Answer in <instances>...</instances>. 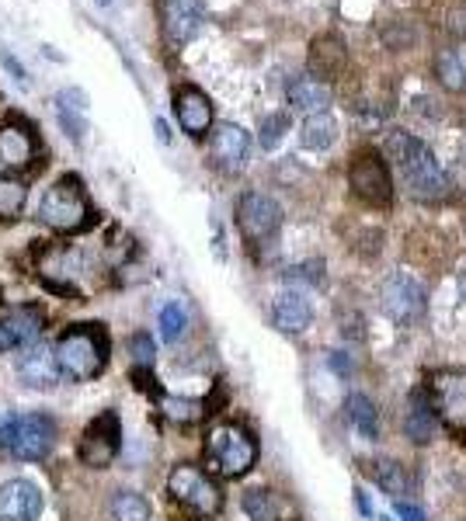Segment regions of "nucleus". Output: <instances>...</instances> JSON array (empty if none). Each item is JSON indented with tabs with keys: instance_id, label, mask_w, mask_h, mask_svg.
<instances>
[{
	"instance_id": "obj_1",
	"label": "nucleus",
	"mask_w": 466,
	"mask_h": 521,
	"mask_svg": "<svg viewBox=\"0 0 466 521\" xmlns=\"http://www.w3.org/2000/svg\"><path fill=\"white\" fill-rule=\"evenodd\" d=\"M387 153L390 160L400 167L407 181V192L421 202H435V198L449 195V174L442 171V164L435 160V153L421 143L411 132H390L387 139Z\"/></svg>"
},
{
	"instance_id": "obj_2",
	"label": "nucleus",
	"mask_w": 466,
	"mask_h": 521,
	"mask_svg": "<svg viewBox=\"0 0 466 521\" xmlns=\"http://www.w3.org/2000/svg\"><path fill=\"white\" fill-rule=\"evenodd\" d=\"M53 355L60 376L74 379V383H91L108 365V337L101 324H74L60 334Z\"/></svg>"
},
{
	"instance_id": "obj_3",
	"label": "nucleus",
	"mask_w": 466,
	"mask_h": 521,
	"mask_svg": "<svg viewBox=\"0 0 466 521\" xmlns=\"http://www.w3.org/2000/svg\"><path fill=\"white\" fill-rule=\"evenodd\" d=\"M39 219L53 233H80L94 223V209L87 202L84 181L77 174H63L56 185L46 188L39 202Z\"/></svg>"
},
{
	"instance_id": "obj_4",
	"label": "nucleus",
	"mask_w": 466,
	"mask_h": 521,
	"mask_svg": "<svg viewBox=\"0 0 466 521\" xmlns=\"http://www.w3.org/2000/svg\"><path fill=\"white\" fill-rule=\"evenodd\" d=\"M56 421L49 414H4L0 417V449L18 462H39L56 445Z\"/></svg>"
},
{
	"instance_id": "obj_5",
	"label": "nucleus",
	"mask_w": 466,
	"mask_h": 521,
	"mask_svg": "<svg viewBox=\"0 0 466 521\" xmlns=\"http://www.w3.org/2000/svg\"><path fill=\"white\" fill-rule=\"evenodd\" d=\"M206 459L213 473L237 480V476L251 473L254 462H258V442L244 424L223 421L206 435Z\"/></svg>"
},
{
	"instance_id": "obj_6",
	"label": "nucleus",
	"mask_w": 466,
	"mask_h": 521,
	"mask_svg": "<svg viewBox=\"0 0 466 521\" xmlns=\"http://www.w3.org/2000/svg\"><path fill=\"white\" fill-rule=\"evenodd\" d=\"M167 494L185 511H192L195 518H216L223 511V490L216 487V480L206 469L192 466V462H181V466L171 469Z\"/></svg>"
},
{
	"instance_id": "obj_7",
	"label": "nucleus",
	"mask_w": 466,
	"mask_h": 521,
	"mask_svg": "<svg viewBox=\"0 0 466 521\" xmlns=\"http://www.w3.org/2000/svg\"><path fill=\"white\" fill-rule=\"evenodd\" d=\"M428 407L446 428L466 435V369H439L428 376Z\"/></svg>"
},
{
	"instance_id": "obj_8",
	"label": "nucleus",
	"mask_w": 466,
	"mask_h": 521,
	"mask_svg": "<svg viewBox=\"0 0 466 521\" xmlns=\"http://www.w3.org/2000/svg\"><path fill=\"white\" fill-rule=\"evenodd\" d=\"M122 449V421L115 410H101L91 424L84 428L77 445V456L87 469H105Z\"/></svg>"
},
{
	"instance_id": "obj_9",
	"label": "nucleus",
	"mask_w": 466,
	"mask_h": 521,
	"mask_svg": "<svg viewBox=\"0 0 466 521\" xmlns=\"http://www.w3.org/2000/svg\"><path fill=\"white\" fill-rule=\"evenodd\" d=\"M348 181H352L355 195L369 205H390L393 202V178L390 164L383 160V153L362 150L355 153L352 167H348Z\"/></svg>"
},
{
	"instance_id": "obj_10",
	"label": "nucleus",
	"mask_w": 466,
	"mask_h": 521,
	"mask_svg": "<svg viewBox=\"0 0 466 521\" xmlns=\"http://www.w3.org/2000/svg\"><path fill=\"white\" fill-rule=\"evenodd\" d=\"M237 226L247 244H268L282 226V205L272 195L247 192L237 202Z\"/></svg>"
},
{
	"instance_id": "obj_11",
	"label": "nucleus",
	"mask_w": 466,
	"mask_h": 521,
	"mask_svg": "<svg viewBox=\"0 0 466 521\" xmlns=\"http://www.w3.org/2000/svg\"><path fill=\"white\" fill-rule=\"evenodd\" d=\"M383 313L393 320V324H418L425 317V289L414 282L404 271H393V275L383 282Z\"/></svg>"
},
{
	"instance_id": "obj_12",
	"label": "nucleus",
	"mask_w": 466,
	"mask_h": 521,
	"mask_svg": "<svg viewBox=\"0 0 466 521\" xmlns=\"http://www.w3.org/2000/svg\"><path fill=\"white\" fill-rule=\"evenodd\" d=\"M42 327H46V317H42L39 306H7L0 313V355L35 344Z\"/></svg>"
},
{
	"instance_id": "obj_13",
	"label": "nucleus",
	"mask_w": 466,
	"mask_h": 521,
	"mask_svg": "<svg viewBox=\"0 0 466 521\" xmlns=\"http://www.w3.org/2000/svg\"><path fill=\"white\" fill-rule=\"evenodd\" d=\"M35 153H39V143H35V129L28 122L11 119L0 126V171H25L35 160Z\"/></svg>"
},
{
	"instance_id": "obj_14",
	"label": "nucleus",
	"mask_w": 466,
	"mask_h": 521,
	"mask_svg": "<svg viewBox=\"0 0 466 521\" xmlns=\"http://www.w3.org/2000/svg\"><path fill=\"white\" fill-rule=\"evenodd\" d=\"M174 115H178V126L192 139H202L213 129V101L195 84H181L174 91Z\"/></svg>"
},
{
	"instance_id": "obj_15",
	"label": "nucleus",
	"mask_w": 466,
	"mask_h": 521,
	"mask_svg": "<svg viewBox=\"0 0 466 521\" xmlns=\"http://www.w3.org/2000/svg\"><path fill=\"white\" fill-rule=\"evenodd\" d=\"M209 132H213V136H209L213 164L220 167V171H227V174L244 171L247 153H251V136H247L240 126H233V122H223V126H216Z\"/></svg>"
},
{
	"instance_id": "obj_16",
	"label": "nucleus",
	"mask_w": 466,
	"mask_h": 521,
	"mask_svg": "<svg viewBox=\"0 0 466 521\" xmlns=\"http://www.w3.org/2000/svg\"><path fill=\"white\" fill-rule=\"evenodd\" d=\"M18 379H21V386H28V390H53V386L60 383V365H56L53 348H49V344H39V341L21 348Z\"/></svg>"
},
{
	"instance_id": "obj_17",
	"label": "nucleus",
	"mask_w": 466,
	"mask_h": 521,
	"mask_svg": "<svg viewBox=\"0 0 466 521\" xmlns=\"http://www.w3.org/2000/svg\"><path fill=\"white\" fill-rule=\"evenodd\" d=\"M42 515V490L32 480L0 483V521H39Z\"/></svg>"
},
{
	"instance_id": "obj_18",
	"label": "nucleus",
	"mask_w": 466,
	"mask_h": 521,
	"mask_svg": "<svg viewBox=\"0 0 466 521\" xmlns=\"http://www.w3.org/2000/svg\"><path fill=\"white\" fill-rule=\"evenodd\" d=\"M160 14H164V35L171 46H188L199 35L202 21H206L202 0H164Z\"/></svg>"
},
{
	"instance_id": "obj_19",
	"label": "nucleus",
	"mask_w": 466,
	"mask_h": 521,
	"mask_svg": "<svg viewBox=\"0 0 466 521\" xmlns=\"http://www.w3.org/2000/svg\"><path fill=\"white\" fill-rule=\"evenodd\" d=\"M348 63V49L338 35H320V39L310 42V73H317V80H334L345 73Z\"/></svg>"
},
{
	"instance_id": "obj_20",
	"label": "nucleus",
	"mask_w": 466,
	"mask_h": 521,
	"mask_svg": "<svg viewBox=\"0 0 466 521\" xmlns=\"http://www.w3.org/2000/svg\"><path fill=\"white\" fill-rule=\"evenodd\" d=\"M272 320L279 330L286 334H303L313 320V310H310V299L296 289H282L275 296V306H272Z\"/></svg>"
},
{
	"instance_id": "obj_21",
	"label": "nucleus",
	"mask_w": 466,
	"mask_h": 521,
	"mask_svg": "<svg viewBox=\"0 0 466 521\" xmlns=\"http://www.w3.org/2000/svg\"><path fill=\"white\" fill-rule=\"evenodd\" d=\"M286 101L296 112L320 115L331 105V91H327V84H320L317 77H293L286 84Z\"/></svg>"
},
{
	"instance_id": "obj_22",
	"label": "nucleus",
	"mask_w": 466,
	"mask_h": 521,
	"mask_svg": "<svg viewBox=\"0 0 466 521\" xmlns=\"http://www.w3.org/2000/svg\"><path fill=\"white\" fill-rule=\"evenodd\" d=\"M84 108H87V94L77 91V87H67V91L56 94V115H60V126L74 143L84 139V129H87Z\"/></svg>"
},
{
	"instance_id": "obj_23",
	"label": "nucleus",
	"mask_w": 466,
	"mask_h": 521,
	"mask_svg": "<svg viewBox=\"0 0 466 521\" xmlns=\"http://www.w3.org/2000/svg\"><path fill=\"white\" fill-rule=\"evenodd\" d=\"M404 428H407V435H411V442H418V445L432 442V435H435V414H432V407H428V396L425 393H414L411 414H407Z\"/></svg>"
},
{
	"instance_id": "obj_24",
	"label": "nucleus",
	"mask_w": 466,
	"mask_h": 521,
	"mask_svg": "<svg viewBox=\"0 0 466 521\" xmlns=\"http://www.w3.org/2000/svg\"><path fill=\"white\" fill-rule=\"evenodd\" d=\"M244 511L251 521H279L286 515V504H282V497L275 490H247Z\"/></svg>"
},
{
	"instance_id": "obj_25",
	"label": "nucleus",
	"mask_w": 466,
	"mask_h": 521,
	"mask_svg": "<svg viewBox=\"0 0 466 521\" xmlns=\"http://www.w3.org/2000/svg\"><path fill=\"white\" fill-rule=\"evenodd\" d=\"M300 139L307 150H327V146L338 139V122H334L327 112L307 115V122H303V129H300Z\"/></svg>"
},
{
	"instance_id": "obj_26",
	"label": "nucleus",
	"mask_w": 466,
	"mask_h": 521,
	"mask_svg": "<svg viewBox=\"0 0 466 521\" xmlns=\"http://www.w3.org/2000/svg\"><path fill=\"white\" fill-rule=\"evenodd\" d=\"M115 521H150V501L136 490H119V494L108 501Z\"/></svg>"
},
{
	"instance_id": "obj_27",
	"label": "nucleus",
	"mask_w": 466,
	"mask_h": 521,
	"mask_svg": "<svg viewBox=\"0 0 466 521\" xmlns=\"http://www.w3.org/2000/svg\"><path fill=\"white\" fill-rule=\"evenodd\" d=\"M28 185L18 174H0V219H18L25 209Z\"/></svg>"
},
{
	"instance_id": "obj_28",
	"label": "nucleus",
	"mask_w": 466,
	"mask_h": 521,
	"mask_svg": "<svg viewBox=\"0 0 466 521\" xmlns=\"http://www.w3.org/2000/svg\"><path fill=\"white\" fill-rule=\"evenodd\" d=\"M345 410H348V421H352L355 428L362 431V435L376 438V431H380V417H376V407H373V400H369V396L352 393V396H348V403H345Z\"/></svg>"
},
{
	"instance_id": "obj_29",
	"label": "nucleus",
	"mask_w": 466,
	"mask_h": 521,
	"mask_svg": "<svg viewBox=\"0 0 466 521\" xmlns=\"http://www.w3.org/2000/svg\"><path fill=\"white\" fill-rule=\"evenodd\" d=\"M157 393V400H160V410H164L171 421H178V424H192V421H199L202 414H206V403L202 400H185V396H167V393Z\"/></svg>"
},
{
	"instance_id": "obj_30",
	"label": "nucleus",
	"mask_w": 466,
	"mask_h": 521,
	"mask_svg": "<svg viewBox=\"0 0 466 521\" xmlns=\"http://www.w3.org/2000/svg\"><path fill=\"white\" fill-rule=\"evenodd\" d=\"M435 77H439L442 87H449V91H466V66L453 49H442V53L435 56Z\"/></svg>"
},
{
	"instance_id": "obj_31",
	"label": "nucleus",
	"mask_w": 466,
	"mask_h": 521,
	"mask_svg": "<svg viewBox=\"0 0 466 521\" xmlns=\"http://www.w3.org/2000/svg\"><path fill=\"white\" fill-rule=\"evenodd\" d=\"M376 483H380V487L387 490L390 497H397V501H400V494H407V487H411L404 466H400V462H393V459L376 462Z\"/></svg>"
},
{
	"instance_id": "obj_32",
	"label": "nucleus",
	"mask_w": 466,
	"mask_h": 521,
	"mask_svg": "<svg viewBox=\"0 0 466 521\" xmlns=\"http://www.w3.org/2000/svg\"><path fill=\"white\" fill-rule=\"evenodd\" d=\"M185 327H188V313L181 303H167L164 310H160V334H164L167 344L181 341V337H185Z\"/></svg>"
},
{
	"instance_id": "obj_33",
	"label": "nucleus",
	"mask_w": 466,
	"mask_h": 521,
	"mask_svg": "<svg viewBox=\"0 0 466 521\" xmlns=\"http://www.w3.org/2000/svg\"><path fill=\"white\" fill-rule=\"evenodd\" d=\"M289 132V115L286 112H275V115H265L261 119V129H258V143L261 150H275L282 143V136Z\"/></svg>"
},
{
	"instance_id": "obj_34",
	"label": "nucleus",
	"mask_w": 466,
	"mask_h": 521,
	"mask_svg": "<svg viewBox=\"0 0 466 521\" xmlns=\"http://www.w3.org/2000/svg\"><path fill=\"white\" fill-rule=\"evenodd\" d=\"M286 282H303V285H324V261H317V258H310V261H303V264H293V268H286Z\"/></svg>"
},
{
	"instance_id": "obj_35",
	"label": "nucleus",
	"mask_w": 466,
	"mask_h": 521,
	"mask_svg": "<svg viewBox=\"0 0 466 521\" xmlns=\"http://www.w3.org/2000/svg\"><path fill=\"white\" fill-rule=\"evenodd\" d=\"M129 351H133V358H136L140 369H150V365H154V341H150V334H133Z\"/></svg>"
},
{
	"instance_id": "obj_36",
	"label": "nucleus",
	"mask_w": 466,
	"mask_h": 521,
	"mask_svg": "<svg viewBox=\"0 0 466 521\" xmlns=\"http://www.w3.org/2000/svg\"><path fill=\"white\" fill-rule=\"evenodd\" d=\"M449 35H453V39H466V0H460V4L449 11Z\"/></svg>"
},
{
	"instance_id": "obj_37",
	"label": "nucleus",
	"mask_w": 466,
	"mask_h": 521,
	"mask_svg": "<svg viewBox=\"0 0 466 521\" xmlns=\"http://www.w3.org/2000/svg\"><path fill=\"white\" fill-rule=\"evenodd\" d=\"M393 511H397V518H400V521H425V515H421L418 504L397 501V504H393Z\"/></svg>"
},
{
	"instance_id": "obj_38",
	"label": "nucleus",
	"mask_w": 466,
	"mask_h": 521,
	"mask_svg": "<svg viewBox=\"0 0 466 521\" xmlns=\"http://www.w3.org/2000/svg\"><path fill=\"white\" fill-rule=\"evenodd\" d=\"M414 108H418L421 115H439V108H435L432 98H414Z\"/></svg>"
},
{
	"instance_id": "obj_39",
	"label": "nucleus",
	"mask_w": 466,
	"mask_h": 521,
	"mask_svg": "<svg viewBox=\"0 0 466 521\" xmlns=\"http://www.w3.org/2000/svg\"><path fill=\"white\" fill-rule=\"evenodd\" d=\"M4 63H7V70H11L14 73V80H18V84H25V70H21V63L18 60H14V56H4Z\"/></svg>"
},
{
	"instance_id": "obj_40",
	"label": "nucleus",
	"mask_w": 466,
	"mask_h": 521,
	"mask_svg": "<svg viewBox=\"0 0 466 521\" xmlns=\"http://www.w3.org/2000/svg\"><path fill=\"white\" fill-rule=\"evenodd\" d=\"M331 365L338 372H348V358H341V351H331Z\"/></svg>"
},
{
	"instance_id": "obj_41",
	"label": "nucleus",
	"mask_w": 466,
	"mask_h": 521,
	"mask_svg": "<svg viewBox=\"0 0 466 521\" xmlns=\"http://www.w3.org/2000/svg\"><path fill=\"white\" fill-rule=\"evenodd\" d=\"M157 132H160V139H164V143L171 139V129H167V122H157Z\"/></svg>"
},
{
	"instance_id": "obj_42",
	"label": "nucleus",
	"mask_w": 466,
	"mask_h": 521,
	"mask_svg": "<svg viewBox=\"0 0 466 521\" xmlns=\"http://www.w3.org/2000/svg\"><path fill=\"white\" fill-rule=\"evenodd\" d=\"M456 289H460V296L466 299V271H463V275H460V278H456Z\"/></svg>"
},
{
	"instance_id": "obj_43",
	"label": "nucleus",
	"mask_w": 466,
	"mask_h": 521,
	"mask_svg": "<svg viewBox=\"0 0 466 521\" xmlns=\"http://www.w3.org/2000/svg\"><path fill=\"white\" fill-rule=\"evenodd\" d=\"M98 4H101V7H108V4H112V0H98Z\"/></svg>"
},
{
	"instance_id": "obj_44",
	"label": "nucleus",
	"mask_w": 466,
	"mask_h": 521,
	"mask_svg": "<svg viewBox=\"0 0 466 521\" xmlns=\"http://www.w3.org/2000/svg\"><path fill=\"white\" fill-rule=\"evenodd\" d=\"M383 521H390V518H383Z\"/></svg>"
},
{
	"instance_id": "obj_45",
	"label": "nucleus",
	"mask_w": 466,
	"mask_h": 521,
	"mask_svg": "<svg viewBox=\"0 0 466 521\" xmlns=\"http://www.w3.org/2000/svg\"><path fill=\"white\" fill-rule=\"evenodd\" d=\"M463 153H466V146H463Z\"/></svg>"
}]
</instances>
